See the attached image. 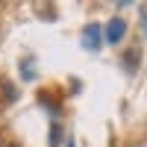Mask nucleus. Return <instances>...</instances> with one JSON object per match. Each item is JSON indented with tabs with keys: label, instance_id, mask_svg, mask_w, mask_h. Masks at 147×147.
Listing matches in <instances>:
<instances>
[{
	"label": "nucleus",
	"instance_id": "f257e3e1",
	"mask_svg": "<svg viewBox=\"0 0 147 147\" xmlns=\"http://www.w3.org/2000/svg\"><path fill=\"white\" fill-rule=\"evenodd\" d=\"M100 38H103V32H100L97 24H88L82 30V47L85 50H100Z\"/></svg>",
	"mask_w": 147,
	"mask_h": 147
},
{
	"label": "nucleus",
	"instance_id": "f03ea898",
	"mask_svg": "<svg viewBox=\"0 0 147 147\" xmlns=\"http://www.w3.org/2000/svg\"><path fill=\"white\" fill-rule=\"evenodd\" d=\"M124 32H127V24L121 21V18H112V21L106 24V32H103V35H106L109 44H118L121 38H124Z\"/></svg>",
	"mask_w": 147,
	"mask_h": 147
},
{
	"label": "nucleus",
	"instance_id": "7ed1b4c3",
	"mask_svg": "<svg viewBox=\"0 0 147 147\" xmlns=\"http://www.w3.org/2000/svg\"><path fill=\"white\" fill-rule=\"evenodd\" d=\"M141 24H144V30H147V9H141ZM147 35V32H144Z\"/></svg>",
	"mask_w": 147,
	"mask_h": 147
},
{
	"label": "nucleus",
	"instance_id": "20e7f679",
	"mask_svg": "<svg viewBox=\"0 0 147 147\" xmlns=\"http://www.w3.org/2000/svg\"><path fill=\"white\" fill-rule=\"evenodd\" d=\"M68 147H74V144H68Z\"/></svg>",
	"mask_w": 147,
	"mask_h": 147
}]
</instances>
